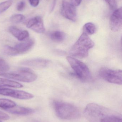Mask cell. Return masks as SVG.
Instances as JSON below:
<instances>
[{"instance_id":"cell-19","label":"cell","mask_w":122,"mask_h":122,"mask_svg":"<svg viewBox=\"0 0 122 122\" xmlns=\"http://www.w3.org/2000/svg\"><path fill=\"white\" fill-rule=\"evenodd\" d=\"M25 19V17L22 14H14L11 16L10 20L14 23H19L23 22Z\"/></svg>"},{"instance_id":"cell-1","label":"cell","mask_w":122,"mask_h":122,"mask_svg":"<svg viewBox=\"0 0 122 122\" xmlns=\"http://www.w3.org/2000/svg\"><path fill=\"white\" fill-rule=\"evenodd\" d=\"M117 113L101 105L91 103L86 106L84 114L90 122H107L111 117Z\"/></svg>"},{"instance_id":"cell-14","label":"cell","mask_w":122,"mask_h":122,"mask_svg":"<svg viewBox=\"0 0 122 122\" xmlns=\"http://www.w3.org/2000/svg\"><path fill=\"white\" fill-rule=\"evenodd\" d=\"M4 110L13 114L18 115H27L34 113V110L31 108L21 107H13L8 109H4Z\"/></svg>"},{"instance_id":"cell-15","label":"cell","mask_w":122,"mask_h":122,"mask_svg":"<svg viewBox=\"0 0 122 122\" xmlns=\"http://www.w3.org/2000/svg\"><path fill=\"white\" fill-rule=\"evenodd\" d=\"M6 87L20 88L23 87V85L15 81L7 79L0 78V88H4Z\"/></svg>"},{"instance_id":"cell-10","label":"cell","mask_w":122,"mask_h":122,"mask_svg":"<svg viewBox=\"0 0 122 122\" xmlns=\"http://www.w3.org/2000/svg\"><path fill=\"white\" fill-rule=\"evenodd\" d=\"M122 25V7L115 10L110 17V26L111 30L117 32L119 30Z\"/></svg>"},{"instance_id":"cell-5","label":"cell","mask_w":122,"mask_h":122,"mask_svg":"<svg viewBox=\"0 0 122 122\" xmlns=\"http://www.w3.org/2000/svg\"><path fill=\"white\" fill-rule=\"evenodd\" d=\"M0 76L25 82H31L37 79V75L30 69L23 67L11 72H1Z\"/></svg>"},{"instance_id":"cell-8","label":"cell","mask_w":122,"mask_h":122,"mask_svg":"<svg viewBox=\"0 0 122 122\" xmlns=\"http://www.w3.org/2000/svg\"><path fill=\"white\" fill-rule=\"evenodd\" d=\"M0 95L21 100L30 99L34 97L33 95L24 91L5 88H0Z\"/></svg>"},{"instance_id":"cell-25","label":"cell","mask_w":122,"mask_h":122,"mask_svg":"<svg viewBox=\"0 0 122 122\" xmlns=\"http://www.w3.org/2000/svg\"><path fill=\"white\" fill-rule=\"evenodd\" d=\"M31 5L33 7H36L38 5L39 0H28Z\"/></svg>"},{"instance_id":"cell-2","label":"cell","mask_w":122,"mask_h":122,"mask_svg":"<svg viewBox=\"0 0 122 122\" xmlns=\"http://www.w3.org/2000/svg\"><path fill=\"white\" fill-rule=\"evenodd\" d=\"M53 106L56 115L61 119L73 120L78 119L81 116L79 108L70 103L54 101Z\"/></svg>"},{"instance_id":"cell-24","label":"cell","mask_w":122,"mask_h":122,"mask_svg":"<svg viewBox=\"0 0 122 122\" xmlns=\"http://www.w3.org/2000/svg\"><path fill=\"white\" fill-rule=\"evenodd\" d=\"M9 119V117L4 112L0 111V120H8Z\"/></svg>"},{"instance_id":"cell-7","label":"cell","mask_w":122,"mask_h":122,"mask_svg":"<svg viewBox=\"0 0 122 122\" xmlns=\"http://www.w3.org/2000/svg\"><path fill=\"white\" fill-rule=\"evenodd\" d=\"M99 74L100 77L109 83L122 85V71L121 70L103 67L100 69Z\"/></svg>"},{"instance_id":"cell-9","label":"cell","mask_w":122,"mask_h":122,"mask_svg":"<svg viewBox=\"0 0 122 122\" xmlns=\"http://www.w3.org/2000/svg\"><path fill=\"white\" fill-rule=\"evenodd\" d=\"M61 14L66 18L73 21L77 19V14L76 7L72 4L64 0L62 5Z\"/></svg>"},{"instance_id":"cell-17","label":"cell","mask_w":122,"mask_h":122,"mask_svg":"<svg viewBox=\"0 0 122 122\" xmlns=\"http://www.w3.org/2000/svg\"><path fill=\"white\" fill-rule=\"evenodd\" d=\"M96 28L95 25L91 22L86 23L83 26V31L86 35H92L96 32Z\"/></svg>"},{"instance_id":"cell-12","label":"cell","mask_w":122,"mask_h":122,"mask_svg":"<svg viewBox=\"0 0 122 122\" xmlns=\"http://www.w3.org/2000/svg\"><path fill=\"white\" fill-rule=\"evenodd\" d=\"M50 61L41 58L31 59L21 61V64L34 68H44L50 64Z\"/></svg>"},{"instance_id":"cell-11","label":"cell","mask_w":122,"mask_h":122,"mask_svg":"<svg viewBox=\"0 0 122 122\" xmlns=\"http://www.w3.org/2000/svg\"><path fill=\"white\" fill-rule=\"evenodd\" d=\"M27 27L39 33H42L45 31L43 19L39 16L29 20L27 22Z\"/></svg>"},{"instance_id":"cell-23","label":"cell","mask_w":122,"mask_h":122,"mask_svg":"<svg viewBox=\"0 0 122 122\" xmlns=\"http://www.w3.org/2000/svg\"><path fill=\"white\" fill-rule=\"evenodd\" d=\"M109 5L112 9L115 8L116 7V1L115 0H105Z\"/></svg>"},{"instance_id":"cell-29","label":"cell","mask_w":122,"mask_h":122,"mask_svg":"<svg viewBox=\"0 0 122 122\" xmlns=\"http://www.w3.org/2000/svg\"></svg>"},{"instance_id":"cell-26","label":"cell","mask_w":122,"mask_h":122,"mask_svg":"<svg viewBox=\"0 0 122 122\" xmlns=\"http://www.w3.org/2000/svg\"><path fill=\"white\" fill-rule=\"evenodd\" d=\"M82 0H74L75 5L79 6L80 5Z\"/></svg>"},{"instance_id":"cell-6","label":"cell","mask_w":122,"mask_h":122,"mask_svg":"<svg viewBox=\"0 0 122 122\" xmlns=\"http://www.w3.org/2000/svg\"><path fill=\"white\" fill-rule=\"evenodd\" d=\"M35 43L33 39H31L17 44L14 47L5 46L3 49L5 54L9 56H16L26 53L32 48Z\"/></svg>"},{"instance_id":"cell-13","label":"cell","mask_w":122,"mask_h":122,"mask_svg":"<svg viewBox=\"0 0 122 122\" xmlns=\"http://www.w3.org/2000/svg\"><path fill=\"white\" fill-rule=\"evenodd\" d=\"M9 31L12 35L20 41H25L29 37V33L28 31L21 30L16 26H10L9 28Z\"/></svg>"},{"instance_id":"cell-27","label":"cell","mask_w":122,"mask_h":122,"mask_svg":"<svg viewBox=\"0 0 122 122\" xmlns=\"http://www.w3.org/2000/svg\"><path fill=\"white\" fill-rule=\"evenodd\" d=\"M11 0V1H12V0Z\"/></svg>"},{"instance_id":"cell-16","label":"cell","mask_w":122,"mask_h":122,"mask_svg":"<svg viewBox=\"0 0 122 122\" xmlns=\"http://www.w3.org/2000/svg\"><path fill=\"white\" fill-rule=\"evenodd\" d=\"M51 39L57 42H61L64 41L65 38V34L64 32L59 31H53L50 34Z\"/></svg>"},{"instance_id":"cell-21","label":"cell","mask_w":122,"mask_h":122,"mask_svg":"<svg viewBox=\"0 0 122 122\" xmlns=\"http://www.w3.org/2000/svg\"><path fill=\"white\" fill-rule=\"evenodd\" d=\"M10 69L8 64L4 59L0 58V72H6Z\"/></svg>"},{"instance_id":"cell-4","label":"cell","mask_w":122,"mask_h":122,"mask_svg":"<svg viewBox=\"0 0 122 122\" xmlns=\"http://www.w3.org/2000/svg\"><path fill=\"white\" fill-rule=\"evenodd\" d=\"M66 59L77 77L84 82L91 80L92 76L91 71L84 63L72 56H67Z\"/></svg>"},{"instance_id":"cell-18","label":"cell","mask_w":122,"mask_h":122,"mask_svg":"<svg viewBox=\"0 0 122 122\" xmlns=\"http://www.w3.org/2000/svg\"><path fill=\"white\" fill-rule=\"evenodd\" d=\"M16 106L14 102L5 99H0V107L4 109L11 108Z\"/></svg>"},{"instance_id":"cell-3","label":"cell","mask_w":122,"mask_h":122,"mask_svg":"<svg viewBox=\"0 0 122 122\" xmlns=\"http://www.w3.org/2000/svg\"><path fill=\"white\" fill-rule=\"evenodd\" d=\"M95 43L88 35L83 33L69 51L72 56L80 58H86L89 51L94 46Z\"/></svg>"},{"instance_id":"cell-28","label":"cell","mask_w":122,"mask_h":122,"mask_svg":"<svg viewBox=\"0 0 122 122\" xmlns=\"http://www.w3.org/2000/svg\"></svg>"},{"instance_id":"cell-22","label":"cell","mask_w":122,"mask_h":122,"mask_svg":"<svg viewBox=\"0 0 122 122\" xmlns=\"http://www.w3.org/2000/svg\"><path fill=\"white\" fill-rule=\"evenodd\" d=\"M26 7V3L24 1H20L17 4L16 9L19 11L23 10Z\"/></svg>"},{"instance_id":"cell-20","label":"cell","mask_w":122,"mask_h":122,"mask_svg":"<svg viewBox=\"0 0 122 122\" xmlns=\"http://www.w3.org/2000/svg\"><path fill=\"white\" fill-rule=\"evenodd\" d=\"M12 4V1H6L0 3V14L3 13L8 9Z\"/></svg>"}]
</instances>
